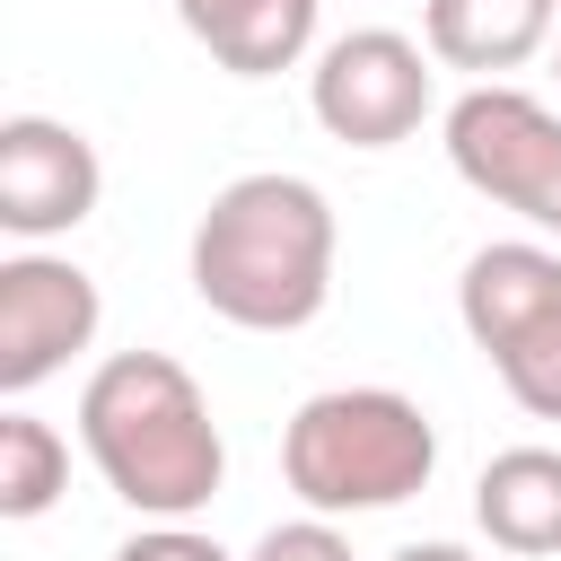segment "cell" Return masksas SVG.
<instances>
[{
  "label": "cell",
  "mask_w": 561,
  "mask_h": 561,
  "mask_svg": "<svg viewBox=\"0 0 561 561\" xmlns=\"http://www.w3.org/2000/svg\"><path fill=\"white\" fill-rule=\"evenodd\" d=\"M333 245H342V228H333L324 184L254 167V175L219 184L210 210L193 219L184 280L237 333H298L333 298Z\"/></svg>",
  "instance_id": "1"
},
{
  "label": "cell",
  "mask_w": 561,
  "mask_h": 561,
  "mask_svg": "<svg viewBox=\"0 0 561 561\" xmlns=\"http://www.w3.org/2000/svg\"><path fill=\"white\" fill-rule=\"evenodd\" d=\"M79 447L131 517H202L228 482L210 394L167 351H114L79 386Z\"/></svg>",
  "instance_id": "2"
},
{
  "label": "cell",
  "mask_w": 561,
  "mask_h": 561,
  "mask_svg": "<svg viewBox=\"0 0 561 561\" xmlns=\"http://www.w3.org/2000/svg\"><path fill=\"white\" fill-rule=\"evenodd\" d=\"M438 473V421L394 386H324L280 430V482L316 517H368L421 500Z\"/></svg>",
  "instance_id": "3"
},
{
  "label": "cell",
  "mask_w": 561,
  "mask_h": 561,
  "mask_svg": "<svg viewBox=\"0 0 561 561\" xmlns=\"http://www.w3.org/2000/svg\"><path fill=\"white\" fill-rule=\"evenodd\" d=\"M456 316L473 351L500 368L508 403L535 421H561V254L535 237H500L465 263Z\"/></svg>",
  "instance_id": "4"
},
{
  "label": "cell",
  "mask_w": 561,
  "mask_h": 561,
  "mask_svg": "<svg viewBox=\"0 0 561 561\" xmlns=\"http://www.w3.org/2000/svg\"><path fill=\"white\" fill-rule=\"evenodd\" d=\"M438 131H447V167L482 202L517 210L535 237H561V105L508 79H473Z\"/></svg>",
  "instance_id": "5"
},
{
  "label": "cell",
  "mask_w": 561,
  "mask_h": 561,
  "mask_svg": "<svg viewBox=\"0 0 561 561\" xmlns=\"http://www.w3.org/2000/svg\"><path fill=\"white\" fill-rule=\"evenodd\" d=\"M430 44L394 35V26H351L316 53L307 70V114L342 140V149H394L430 123L438 88H430Z\"/></svg>",
  "instance_id": "6"
},
{
  "label": "cell",
  "mask_w": 561,
  "mask_h": 561,
  "mask_svg": "<svg viewBox=\"0 0 561 561\" xmlns=\"http://www.w3.org/2000/svg\"><path fill=\"white\" fill-rule=\"evenodd\" d=\"M105 324V298L96 280L53 254V245H18L0 263V394L26 403L44 377H61Z\"/></svg>",
  "instance_id": "7"
},
{
  "label": "cell",
  "mask_w": 561,
  "mask_h": 561,
  "mask_svg": "<svg viewBox=\"0 0 561 561\" xmlns=\"http://www.w3.org/2000/svg\"><path fill=\"white\" fill-rule=\"evenodd\" d=\"M105 202V158L61 114H9L0 123V228L18 245H53Z\"/></svg>",
  "instance_id": "8"
},
{
  "label": "cell",
  "mask_w": 561,
  "mask_h": 561,
  "mask_svg": "<svg viewBox=\"0 0 561 561\" xmlns=\"http://www.w3.org/2000/svg\"><path fill=\"white\" fill-rule=\"evenodd\" d=\"M552 35H561V0H430L421 9V44L465 79L526 70Z\"/></svg>",
  "instance_id": "9"
},
{
  "label": "cell",
  "mask_w": 561,
  "mask_h": 561,
  "mask_svg": "<svg viewBox=\"0 0 561 561\" xmlns=\"http://www.w3.org/2000/svg\"><path fill=\"white\" fill-rule=\"evenodd\" d=\"M175 18L237 79H280L316 44V0H175Z\"/></svg>",
  "instance_id": "10"
},
{
  "label": "cell",
  "mask_w": 561,
  "mask_h": 561,
  "mask_svg": "<svg viewBox=\"0 0 561 561\" xmlns=\"http://www.w3.org/2000/svg\"><path fill=\"white\" fill-rule=\"evenodd\" d=\"M473 526L500 552H561V447H500L473 482Z\"/></svg>",
  "instance_id": "11"
},
{
  "label": "cell",
  "mask_w": 561,
  "mask_h": 561,
  "mask_svg": "<svg viewBox=\"0 0 561 561\" xmlns=\"http://www.w3.org/2000/svg\"><path fill=\"white\" fill-rule=\"evenodd\" d=\"M61 491H70V438H61L53 421H35L26 403H9V412H0V517L26 526V517H44Z\"/></svg>",
  "instance_id": "12"
},
{
  "label": "cell",
  "mask_w": 561,
  "mask_h": 561,
  "mask_svg": "<svg viewBox=\"0 0 561 561\" xmlns=\"http://www.w3.org/2000/svg\"><path fill=\"white\" fill-rule=\"evenodd\" d=\"M245 561H351V535H342V517H289V526H263L254 535V552Z\"/></svg>",
  "instance_id": "13"
},
{
  "label": "cell",
  "mask_w": 561,
  "mask_h": 561,
  "mask_svg": "<svg viewBox=\"0 0 561 561\" xmlns=\"http://www.w3.org/2000/svg\"><path fill=\"white\" fill-rule=\"evenodd\" d=\"M114 561H237V552H219L193 517H140V535H123Z\"/></svg>",
  "instance_id": "14"
},
{
  "label": "cell",
  "mask_w": 561,
  "mask_h": 561,
  "mask_svg": "<svg viewBox=\"0 0 561 561\" xmlns=\"http://www.w3.org/2000/svg\"><path fill=\"white\" fill-rule=\"evenodd\" d=\"M386 561H482V552H465V543L430 535V543H403V552H386Z\"/></svg>",
  "instance_id": "15"
},
{
  "label": "cell",
  "mask_w": 561,
  "mask_h": 561,
  "mask_svg": "<svg viewBox=\"0 0 561 561\" xmlns=\"http://www.w3.org/2000/svg\"><path fill=\"white\" fill-rule=\"evenodd\" d=\"M552 79H561V35H552Z\"/></svg>",
  "instance_id": "16"
}]
</instances>
